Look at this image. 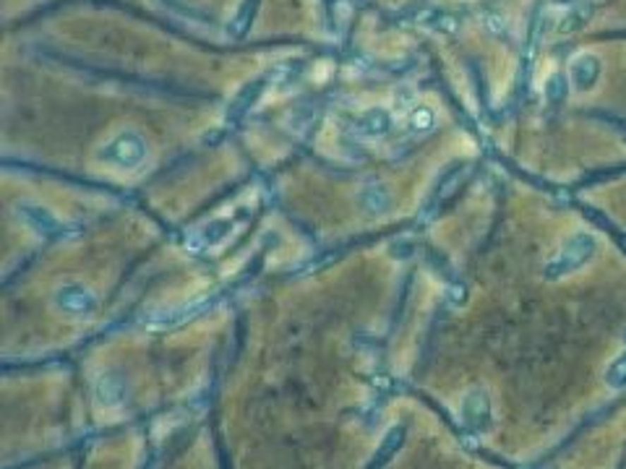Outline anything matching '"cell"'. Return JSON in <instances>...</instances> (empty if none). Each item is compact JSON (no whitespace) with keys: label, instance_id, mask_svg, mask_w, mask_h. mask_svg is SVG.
I'll list each match as a JSON object with an SVG mask.
<instances>
[{"label":"cell","instance_id":"4fadbf2b","mask_svg":"<svg viewBox=\"0 0 626 469\" xmlns=\"http://www.w3.org/2000/svg\"><path fill=\"white\" fill-rule=\"evenodd\" d=\"M592 16V6L590 3H577V6H572V8H566V13L561 16V21H558V32H577V29H582L587 21H590Z\"/></svg>","mask_w":626,"mask_h":469},{"label":"cell","instance_id":"5bb4252c","mask_svg":"<svg viewBox=\"0 0 626 469\" xmlns=\"http://www.w3.org/2000/svg\"><path fill=\"white\" fill-rule=\"evenodd\" d=\"M423 26H428V29H436V32H446V35H455L457 29H459V21H457L452 13H446V11H423L421 16H418Z\"/></svg>","mask_w":626,"mask_h":469},{"label":"cell","instance_id":"2e32d148","mask_svg":"<svg viewBox=\"0 0 626 469\" xmlns=\"http://www.w3.org/2000/svg\"><path fill=\"white\" fill-rule=\"evenodd\" d=\"M606 384L610 389H626V352L610 363V367L606 370Z\"/></svg>","mask_w":626,"mask_h":469},{"label":"cell","instance_id":"9c48e42d","mask_svg":"<svg viewBox=\"0 0 626 469\" xmlns=\"http://www.w3.org/2000/svg\"><path fill=\"white\" fill-rule=\"evenodd\" d=\"M603 71V63L598 55L592 52H579L572 63H569V78H572V86L577 92H590L592 86L598 84Z\"/></svg>","mask_w":626,"mask_h":469},{"label":"cell","instance_id":"e0dca14e","mask_svg":"<svg viewBox=\"0 0 626 469\" xmlns=\"http://www.w3.org/2000/svg\"><path fill=\"white\" fill-rule=\"evenodd\" d=\"M253 11H256V0H246L241 13H238V18H235V24H232L235 26V35H243V32L248 29L251 18H253Z\"/></svg>","mask_w":626,"mask_h":469},{"label":"cell","instance_id":"6da1fadb","mask_svg":"<svg viewBox=\"0 0 626 469\" xmlns=\"http://www.w3.org/2000/svg\"><path fill=\"white\" fill-rule=\"evenodd\" d=\"M95 162L104 170L115 172H138L149 162V144L133 128L115 130L104 144L97 146Z\"/></svg>","mask_w":626,"mask_h":469},{"label":"cell","instance_id":"ffe728a7","mask_svg":"<svg viewBox=\"0 0 626 469\" xmlns=\"http://www.w3.org/2000/svg\"><path fill=\"white\" fill-rule=\"evenodd\" d=\"M624 341H626V331H624Z\"/></svg>","mask_w":626,"mask_h":469},{"label":"cell","instance_id":"d6986e66","mask_svg":"<svg viewBox=\"0 0 626 469\" xmlns=\"http://www.w3.org/2000/svg\"><path fill=\"white\" fill-rule=\"evenodd\" d=\"M548 3H553V6H566V8H572V6H577L579 0H548Z\"/></svg>","mask_w":626,"mask_h":469},{"label":"cell","instance_id":"30bf717a","mask_svg":"<svg viewBox=\"0 0 626 469\" xmlns=\"http://www.w3.org/2000/svg\"><path fill=\"white\" fill-rule=\"evenodd\" d=\"M235 224L230 219H212V222H206L204 227H198L188 240V248L191 250H198V253H204V250H215L224 243V240L230 238V232Z\"/></svg>","mask_w":626,"mask_h":469},{"label":"cell","instance_id":"ba28073f","mask_svg":"<svg viewBox=\"0 0 626 469\" xmlns=\"http://www.w3.org/2000/svg\"><path fill=\"white\" fill-rule=\"evenodd\" d=\"M355 204L366 217H384L392 209V188L381 180H368L358 188Z\"/></svg>","mask_w":626,"mask_h":469},{"label":"cell","instance_id":"7a4b0ae2","mask_svg":"<svg viewBox=\"0 0 626 469\" xmlns=\"http://www.w3.org/2000/svg\"><path fill=\"white\" fill-rule=\"evenodd\" d=\"M52 310L66 321H89L97 313L95 290L78 279H68L58 284L50 295Z\"/></svg>","mask_w":626,"mask_h":469},{"label":"cell","instance_id":"52a82bcc","mask_svg":"<svg viewBox=\"0 0 626 469\" xmlns=\"http://www.w3.org/2000/svg\"><path fill=\"white\" fill-rule=\"evenodd\" d=\"M395 128V115L386 110V107H368L363 110L358 118L352 120V133L368 141H378L386 138Z\"/></svg>","mask_w":626,"mask_h":469},{"label":"cell","instance_id":"5b68a950","mask_svg":"<svg viewBox=\"0 0 626 469\" xmlns=\"http://www.w3.org/2000/svg\"><path fill=\"white\" fill-rule=\"evenodd\" d=\"M459 422L475 435H486L493 427V404L486 389L475 386L470 391H464L459 401Z\"/></svg>","mask_w":626,"mask_h":469},{"label":"cell","instance_id":"7c38bea8","mask_svg":"<svg viewBox=\"0 0 626 469\" xmlns=\"http://www.w3.org/2000/svg\"><path fill=\"white\" fill-rule=\"evenodd\" d=\"M404 126L412 133H428L436 126V115H433L428 104H412L410 110L404 112Z\"/></svg>","mask_w":626,"mask_h":469},{"label":"cell","instance_id":"277c9868","mask_svg":"<svg viewBox=\"0 0 626 469\" xmlns=\"http://www.w3.org/2000/svg\"><path fill=\"white\" fill-rule=\"evenodd\" d=\"M13 212H16L18 222L40 240H63L68 232V227L47 206L37 204V201H18Z\"/></svg>","mask_w":626,"mask_h":469},{"label":"cell","instance_id":"8992f818","mask_svg":"<svg viewBox=\"0 0 626 469\" xmlns=\"http://www.w3.org/2000/svg\"><path fill=\"white\" fill-rule=\"evenodd\" d=\"M92 396H95L97 410L115 412V410H121L123 404H126V399H128V386H126V381H123V375L104 373L95 381Z\"/></svg>","mask_w":626,"mask_h":469},{"label":"cell","instance_id":"8fae6325","mask_svg":"<svg viewBox=\"0 0 626 469\" xmlns=\"http://www.w3.org/2000/svg\"><path fill=\"white\" fill-rule=\"evenodd\" d=\"M404 435H407L404 425L389 427V430H386V433H384V438L378 441L376 451H373V456H371V459H368V467H366V469H386V467H389V464L395 461L397 453L402 451Z\"/></svg>","mask_w":626,"mask_h":469},{"label":"cell","instance_id":"9a60e30c","mask_svg":"<svg viewBox=\"0 0 626 469\" xmlns=\"http://www.w3.org/2000/svg\"><path fill=\"white\" fill-rule=\"evenodd\" d=\"M566 97H569V81H566L564 73H553L546 81V99L550 104H564Z\"/></svg>","mask_w":626,"mask_h":469},{"label":"cell","instance_id":"3957f363","mask_svg":"<svg viewBox=\"0 0 626 469\" xmlns=\"http://www.w3.org/2000/svg\"><path fill=\"white\" fill-rule=\"evenodd\" d=\"M595 248H598V243H595V238L587 235V232H577V235H572V238L561 245V250H558L556 256L546 264V269H543L546 279L556 281V279L569 276V274L579 272L584 264H590L592 261Z\"/></svg>","mask_w":626,"mask_h":469},{"label":"cell","instance_id":"ac0fdd59","mask_svg":"<svg viewBox=\"0 0 626 469\" xmlns=\"http://www.w3.org/2000/svg\"><path fill=\"white\" fill-rule=\"evenodd\" d=\"M486 21H488V32H493V35H504V32H506L504 18H498V16H488V18H486Z\"/></svg>","mask_w":626,"mask_h":469}]
</instances>
